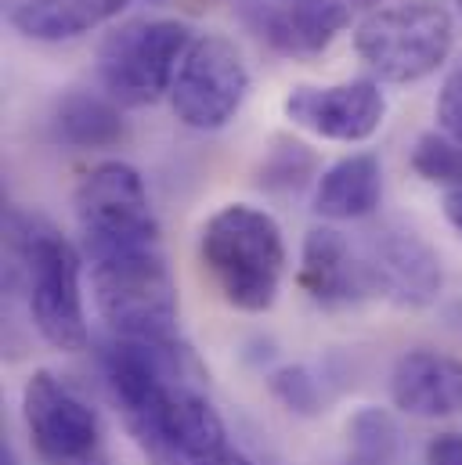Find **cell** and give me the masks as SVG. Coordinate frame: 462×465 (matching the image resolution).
<instances>
[{"instance_id":"obj_1","label":"cell","mask_w":462,"mask_h":465,"mask_svg":"<svg viewBox=\"0 0 462 465\" xmlns=\"http://www.w3.org/2000/svg\"><path fill=\"white\" fill-rule=\"evenodd\" d=\"M7 289L25 296L33 329L47 347L80 353L91 347L80 252L47 217L11 206L4 217Z\"/></svg>"},{"instance_id":"obj_2","label":"cell","mask_w":462,"mask_h":465,"mask_svg":"<svg viewBox=\"0 0 462 465\" xmlns=\"http://www.w3.org/2000/svg\"><path fill=\"white\" fill-rule=\"evenodd\" d=\"M199 256L228 307L242 314L275 307L286 278V238L267 210L249 203L221 206L199 232Z\"/></svg>"},{"instance_id":"obj_3","label":"cell","mask_w":462,"mask_h":465,"mask_svg":"<svg viewBox=\"0 0 462 465\" xmlns=\"http://www.w3.org/2000/svg\"><path fill=\"white\" fill-rule=\"evenodd\" d=\"M91 292L109 336L177 343V282L163 245L91 260Z\"/></svg>"},{"instance_id":"obj_4","label":"cell","mask_w":462,"mask_h":465,"mask_svg":"<svg viewBox=\"0 0 462 465\" xmlns=\"http://www.w3.org/2000/svg\"><path fill=\"white\" fill-rule=\"evenodd\" d=\"M456 47V18L445 4L408 0L376 7L354 29L357 58L387 84H419L434 76Z\"/></svg>"},{"instance_id":"obj_5","label":"cell","mask_w":462,"mask_h":465,"mask_svg":"<svg viewBox=\"0 0 462 465\" xmlns=\"http://www.w3.org/2000/svg\"><path fill=\"white\" fill-rule=\"evenodd\" d=\"M192 29L177 18H134L113 29L98 47V80L105 94L123 109L156 105L170 94Z\"/></svg>"},{"instance_id":"obj_6","label":"cell","mask_w":462,"mask_h":465,"mask_svg":"<svg viewBox=\"0 0 462 465\" xmlns=\"http://www.w3.org/2000/svg\"><path fill=\"white\" fill-rule=\"evenodd\" d=\"M80 238L91 260L159 245V221L148 203V188L130 163L105 159L91 166L73 195Z\"/></svg>"},{"instance_id":"obj_7","label":"cell","mask_w":462,"mask_h":465,"mask_svg":"<svg viewBox=\"0 0 462 465\" xmlns=\"http://www.w3.org/2000/svg\"><path fill=\"white\" fill-rule=\"evenodd\" d=\"M22 419L44 465H105V426L98 408L51 368L22 386Z\"/></svg>"},{"instance_id":"obj_8","label":"cell","mask_w":462,"mask_h":465,"mask_svg":"<svg viewBox=\"0 0 462 465\" xmlns=\"http://www.w3.org/2000/svg\"><path fill=\"white\" fill-rule=\"evenodd\" d=\"M249 98V65L221 33H203L181 58L170 87V109L188 130L214 134L242 113Z\"/></svg>"},{"instance_id":"obj_9","label":"cell","mask_w":462,"mask_h":465,"mask_svg":"<svg viewBox=\"0 0 462 465\" xmlns=\"http://www.w3.org/2000/svg\"><path fill=\"white\" fill-rule=\"evenodd\" d=\"M286 119L293 126L322 137V141H340L357 144L368 141L383 119H387V94L379 91L376 80H344V84H326V87H293L282 102Z\"/></svg>"},{"instance_id":"obj_10","label":"cell","mask_w":462,"mask_h":465,"mask_svg":"<svg viewBox=\"0 0 462 465\" xmlns=\"http://www.w3.org/2000/svg\"><path fill=\"white\" fill-rule=\"evenodd\" d=\"M372 285L397 307H430L445 285L437 249L405 224H379L365 242Z\"/></svg>"},{"instance_id":"obj_11","label":"cell","mask_w":462,"mask_h":465,"mask_svg":"<svg viewBox=\"0 0 462 465\" xmlns=\"http://www.w3.org/2000/svg\"><path fill=\"white\" fill-rule=\"evenodd\" d=\"M249 29L282 58H318L350 25L344 0H289V4H253L246 11Z\"/></svg>"},{"instance_id":"obj_12","label":"cell","mask_w":462,"mask_h":465,"mask_svg":"<svg viewBox=\"0 0 462 465\" xmlns=\"http://www.w3.org/2000/svg\"><path fill=\"white\" fill-rule=\"evenodd\" d=\"M296 282L318 307L329 311L361 303L376 292L365 252H357L336 228H315L304 234Z\"/></svg>"},{"instance_id":"obj_13","label":"cell","mask_w":462,"mask_h":465,"mask_svg":"<svg viewBox=\"0 0 462 465\" xmlns=\"http://www.w3.org/2000/svg\"><path fill=\"white\" fill-rule=\"evenodd\" d=\"M390 401L412 419L462 415V361L430 347L401 353L390 371Z\"/></svg>"},{"instance_id":"obj_14","label":"cell","mask_w":462,"mask_h":465,"mask_svg":"<svg viewBox=\"0 0 462 465\" xmlns=\"http://www.w3.org/2000/svg\"><path fill=\"white\" fill-rule=\"evenodd\" d=\"M383 166L372 152H354L318 173L315 210L329 221H365L379 210Z\"/></svg>"},{"instance_id":"obj_15","label":"cell","mask_w":462,"mask_h":465,"mask_svg":"<svg viewBox=\"0 0 462 465\" xmlns=\"http://www.w3.org/2000/svg\"><path fill=\"white\" fill-rule=\"evenodd\" d=\"M126 4L130 0H22L11 11V25L25 40L62 44L113 22Z\"/></svg>"},{"instance_id":"obj_16","label":"cell","mask_w":462,"mask_h":465,"mask_svg":"<svg viewBox=\"0 0 462 465\" xmlns=\"http://www.w3.org/2000/svg\"><path fill=\"white\" fill-rule=\"evenodd\" d=\"M55 141L69 148H116L126 137V119L123 105H116L109 94H91V91H73L58 102L51 116Z\"/></svg>"},{"instance_id":"obj_17","label":"cell","mask_w":462,"mask_h":465,"mask_svg":"<svg viewBox=\"0 0 462 465\" xmlns=\"http://www.w3.org/2000/svg\"><path fill=\"white\" fill-rule=\"evenodd\" d=\"M346 433H350L354 465H390L397 459V422L387 408L368 404L354 411Z\"/></svg>"},{"instance_id":"obj_18","label":"cell","mask_w":462,"mask_h":465,"mask_svg":"<svg viewBox=\"0 0 462 465\" xmlns=\"http://www.w3.org/2000/svg\"><path fill=\"white\" fill-rule=\"evenodd\" d=\"M267 390L271 397L293 411V415H322L326 411V393H322V382L318 375L307 368V364H282L267 375Z\"/></svg>"},{"instance_id":"obj_19","label":"cell","mask_w":462,"mask_h":465,"mask_svg":"<svg viewBox=\"0 0 462 465\" xmlns=\"http://www.w3.org/2000/svg\"><path fill=\"white\" fill-rule=\"evenodd\" d=\"M315 152L300 141H275L260 166V184L267 192H300L315 177Z\"/></svg>"},{"instance_id":"obj_20","label":"cell","mask_w":462,"mask_h":465,"mask_svg":"<svg viewBox=\"0 0 462 465\" xmlns=\"http://www.w3.org/2000/svg\"><path fill=\"white\" fill-rule=\"evenodd\" d=\"M412 170L427 184H445L448 192L462 188V144L448 134H423L412 148Z\"/></svg>"},{"instance_id":"obj_21","label":"cell","mask_w":462,"mask_h":465,"mask_svg":"<svg viewBox=\"0 0 462 465\" xmlns=\"http://www.w3.org/2000/svg\"><path fill=\"white\" fill-rule=\"evenodd\" d=\"M437 123L441 134H448L456 144H462V65L448 73V80L441 84L437 94Z\"/></svg>"},{"instance_id":"obj_22","label":"cell","mask_w":462,"mask_h":465,"mask_svg":"<svg viewBox=\"0 0 462 465\" xmlns=\"http://www.w3.org/2000/svg\"><path fill=\"white\" fill-rule=\"evenodd\" d=\"M427 465H462V433H437V437H430Z\"/></svg>"},{"instance_id":"obj_23","label":"cell","mask_w":462,"mask_h":465,"mask_svg":"<svg viewBox=\"0 0 462 465\" xmlns=\"http://www.w3.org/2000/svg\"><path fill=\"white\" fill-rule=\"evenodd\" d=\"M196 465H253L238 448H231V444H225L221 451H214V455H206L203 462H196Z\"/></svg>"},{"instance_id":"obj_24","label":"cell","mask_w":462,"mask_h":465,"mask_svg":"<svg viewBox=\"0 0 462 465\" xmlns=\"http://www.w3.org/2000/svg\"><path fill=\"white\" fill-rule=\"evenodd\" d=\"M445 217H448V224L462 234V188H452V192L445 195Z\"/></svg>"},{"instance_id":"obj_25","label":"cell","mask_w":462,"mask_h":465,"mask_svg":"<svg viewBox=\"0 0 462 465\" xmlns=\"http://www.w3.org/2000/svg\"><path fill=\"white\" fill-rule=\"evenodd\" d=\"M0 465H18V459H15V448H11V440H4V448H0Z\"/></svg>"},{"instance_id":"obj_26","label":"cell","mask_w":462,"mask_h":465,"mask_svg":"<svg viewBox=\"0 0 462 465\" xmlns=\"http://www.w3.org/2000/svg\"><path fill=\"white\" fill-rule=\"evenodd\" d=\"M350 4H361V7H372V4H383V0H350Z\"/></svg>"},{"instance_id":"obj_27","label":"cell","mask_w":462,"mask_h":465,"mask_svg":"<svg viewBox=\"0 0 462 465\" xmlns=\"http://www.w3.org/2000/svg\"><path fill=\"white\" fill-rule=\"evenodd\" d=\"M456 4H459V15H462V0H456Z\"/></svg>"},{"instance_id":"obj_28","label":"cell","mask_w":462,"mask_h":465,"mask_svg":"<svg viewBox=\"0 0 462 465\" xmlns=\"http://www.w3.org/2000/svg\"><path fill=\"white\" fill-rule=\"evenodd\" d=\"M148 4H159V0H148Z\"/></svg>"}]
</instances>
